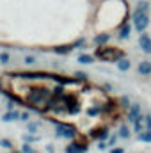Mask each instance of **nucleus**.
I'll use <instances>...</instances> for the list:
<instances>
[{"label":"nucleus","mask_w":151,"mask_h":153,"mask_svg":"<svg viewBox=\"0 0 151 153\" xmlns=\"http://www.w3.org/2000/svg\"><path fill=\"white\" fill-rule=\"evenodd\" d=\"M94 57L103 61V62H117L119 59L124 57V52L117 46H98L96 52H94Z\"/></svg>","instance_id":"nucleus-1"},{"label":"nucleus","mask_w":151,"mask_h":153,"mask_svg":"<svg viewBox=\"0 0 151 153\" xmlns=\"http://www.w3.org/2000/svg\"><path fill=\"white\" fill-rule=\"evenodd\" d=\"M151 23V18H150V13H137L133 11V16H132V27L135 29V32L142 34L148 30Z\"/></svg>","instance_id":"nucleus-2"},{"label":"nucleus","mask_w":151,"mask_h":153,"mask_svg":"<svg viewBox=\"0 0 151 153\" xmlns=\"http://www.w3.org/2000/svg\"><path fill=\"white\" fill-rule=\"evenodd\" d=\"M55 135L59 139H70V141H75L78 137V132L73 125H68V123H55Z\"/></svg>","instance_id":"nucleus-3"},{"label":"nucleus","mask_w":151,"mask_h":153,"mask_svg":"<svg viewBox=\"0 0 151 153\" xmlns=\"http://www.w3.org/2000/svg\"><path fill=\"white\" fill-rule=\"evenodd\" d=\"M64 109H66L68 114H78V112H80V103L76 102L75 96L66 94V96H64Z\"/></svg>","instance_id":"nucleus-4"},{"label":"nucleus","mask_w":151,"mask_h":153,"mask_svg":"<svg viewBox=\"0 0 151 153\" xmlns=\"http://www.w3.org/2000/svg\"><path fill=\"white\" fill-rule=\"evenodd\" d=\"M89 137L94 139V141H109L110 134H109V128L107 126H98V128H93L89 132Z\"/></svg>","instance_id":"nucleus-5"},{"label":"nucleus","mask_w":151,"mask_h":153,"mask_svg":"<svg viewBox=\"0 0 151 153\" xmlns=\"http://www.w3.org/2000/svg\"><path fill=\"white\" fill-rule=\"evenodd\" d=\"M87 150H89V144H82L78 141H71L64 148V153H87Z\"/></svg>","instance_id":"nucleus-6"},{"label":"nucleus","mask_w":151,"mask_h":153,"mask_svg":"<svg viewBox=\"0 0 151 153\" xmlns=\"http://www.w3.org/2000/svg\"><path fill=\"white\" fill-rule=\"evenodd\" d=\"M139 48H141L146 55H151V36L150 34L142 32V34L139 36Z\"/></svg>","instance_id":"nucleus-7"},{"label":"nucleus","mask_w":151,"mask_h":153,"mask_svg":"<svg viewBox=\"0 0 151 153\" xmlns=\"http://www.w3.org/2000/svg\"><path fill=\"white\" fill-rule=\"evenodd\" d=\"M126 114H128V121L133 125V123L142 116V107H141L139 103H132V107L126 111Z\"/></svg>","instance_id":"nucleus-8"},{"label":"nucleus","mask_w":151,"mask_h":153,"mask_svg":"<svg viewBox=\"0 0 151 153\" xmlns=\"http://www.w3.org/2000/svg\"><path fill=\"white\" fill-rule=\"evenodd\" d=\"M137 73L141 76H150L151 75V62L150 61H141L137 64Z\"/></svg>","instance_id":"nucleus-9"},{"label":"nucleus","mask_w":151,"mask_h":153,"mask_svg":"<svg viewBox=\"0 0 151 153\" xmlns=\"http://www.w3.org/2000/svg\"><path fill=\"white\" fill-rule=\"evenodd\" d=\"M132 25L130 23H123L121 29H119V34H117V39L119 41H124V39H130V34H132Z\"/></svg>","instance_id":"nucleus-10"},{"label":"nucleus","mask_w":151,"mask_h":153,"mask_svg":"<svg viewBox=\"0 0 151 153\" xmlns=\"http://www.w3.org/2000/svg\"><path fill=\"white\" fill-rule=\"evenodd\" d=\"M109 41H110V34L101 32V34H96V36L93 38V45H96V46H105Z\"/></svg>","instance_id":"nucleus-11"},{"label":"nucleus","mask_w":151,"mask_h":153,"mask_svg":"<svg viewBox=\"0 0 151 153\" xmlns=\"http://www.w3.org/2000/svg\"><path fill=\"white\" fill-rule=\"evenodd\" d=\"M144 130H148V126H146V114H142L135 123H133V132H135V134H141V132H144Z\"/></svg>","instance_id":"nucleus-12"},{"label":"nucleus","mask_w":151,"mask_h":153,"mask_svg":"<svg viewBox=\"0 0 151 153\" xmlns=\"http://www.w3.org/2000/svg\"><path fill=\"white\" fill-rule=\"evenodd\" d=\"M117 137H119V139H124V141L132 137V132H130V128H128L126 123H121V125H119V128H117Z\"/></svg>","instance_id":"nucleus-13"},{"label":"nucleus","mask_w":151,"mask_h":153,"mask_svg":"<svg viewBox=\"0 0 151 153\" xmlns=\"http://www.w3.org/2000/svg\"><path fill=\"white\" fill-rule=\"evenodd\" d=\"M4 123H11V121H20V111H7L2 116Z\"/></svg>","instance_id":"nucleus-14"},{"label":"nucleus","mask_w":151,"mask_h":153,"mask_svg":"<svg viewBox=\"0 0 151 153\" xmlns=\"http://www.w3.org/2000/svg\"><path fill=\"white\" fill-rule=\"evenodd\" d=\"M73 48H75L73 45H61V46H55V48H52V50H53V53H57V55H68Z\"/></svg>","instance_id":"nucleus-15"},{"label":"nucleus","mask_w":151,"mask_h":153,"mask_svg":"<svg viewBox=\"0 0 151 153\" xmlns=\"http://www.w3.org/2000/svg\"><path fill=\"white\" fill-rule=\"evenodd\" d=\"M94 55H91V53H78L76 55V62H80V64H93L94 62Z\"/></svg>","instance_id":"nucleus-16"},{"label":"nucleus","mask_w":151,"mask_h":153,"mask_svg":"<svg viewBox=\"0 0 151 153\" xmlns=\"http://www.w3.org/2000/svg\"><path fill=\"white\" fill-rule=\"evenodd\" d=\"M115 66H117V70H119V71H123V73H124V71H128V70L132 68V61H130V59H126V57H123V59H119V61L115 62Z\"/></svg>","instance_id":"nucleus-17"},{"label":"nucleus","mask_w":151,"mask_h":153,"mask_svg":"<svg viewBox=\"0 0 151 153\" xmlns=\"http://www.w3.org/2000/svg\"><path fill=\"white\" fill-rule=\"evenodd\" d=\"M150 0H139L135 4V11L137 13H150Z\"/></svg>","instance_id":"nucleus-18"},{"label":"nucleus","mask_w":151,"mask_h":153,"mask_svg":"<svg viewBox=\"0 0 151 153\" xmlns=\"http://www.w3.org/2000/svg\"><path fill=\"white\" fill-rule=\"evenodd\" d=\"M103 111H105V109H103L101 105H93V107L87 109V116H89V117H96V116L101 114Z\"/></svg>","instance_id":"nucleus-19"},{"label":"nucleus","mask_w":151,"mask_h":153,"mask_svg":"<svg viewBox=\"0 0 151 153\" xmlns=\"http://www.w3.org/2000/svg\"><path fill=\"white\" fill-rule=\"evenodd\" d=\"M137 139H139L141 143H148V144H151V130H144V132L137 134Z\"/></svg>","instance_id":"nucleus-20"},{"label":"nucleus","mask_w":151,"mask_h":153,"mask_svg":"<svg viewBox=\"0 0 151 153\" xmlns=\"http://www.w3.org/2000/svg\"><path fill=\"white\" fill-rule=\"evenodd\" d=\"M39 126H41V123H38V121H29L27 123V130H29V134H38V130H39Z\"/></svg>","instance_id":"nucleus-21"},{"label":"nucleus","mask_w":151,"mask_h":153,"mask_svg":"<svg viewBox=\"0 0 151 153\" xmlns=\"http://www.w3.org/2000/svg\"><path fill=\"white\" fill-rule=\"evenodd\" d=\"M119 105H121V109H124V111H128L130 107H132V102H130V98L124 94V96H121L119 98Z\"/></svg>","instance_id":"nucleus-22"},{"label":"nucleus","mask_w":151,"mask_h":153,"mask_svg":"<svg viewBox=\"0 0 151 153\" xmlns=\"http://www.w3.org/2000/svg\"><path fill=\"white\" fill-rule=\"evenodd\" d=\"M9 61H11V55H9L7 52H2V53H0V64L7 66V64H9Z\"/></svg>","instance_id":"nucleus-23"},{"label":"nucleus","mask_w":151,"mask_h":153,"mask_svg":"<svg viewBox=\"0 0 151 153\" xmlns=\"http://www.w3.org/2000/svg\"><path fill=\"white\" fill-rule=\"evenodd\" d=\"M39 137L38 135H34V134H29V135H23V143H29V144H32V143H36Z\"/></svg>","instance_id":"nucleus-24"},{"label":"nucleus","mask_w":151,"mask_h":153,"mask_svg":"<svg viewBox=\"0 0 151 153\" xmlns=\"http://www.w3.org/2000/svg\"><path fill=\"white\" fill-rule=\"evenodd\" d=\"M23 62H25V64H27V66H34V64H36V62H38V59H36V57H34V55H27V57H25V59H23Z\"/></svg>","instance_id":"nucleus-25"},{"label":"nucleus","mask_w":151,"mask_h":153,"mask_svg":"<svg viewBox=\"0 0 151 153\" xmlns=\"http://www.w3.org/2000/svg\"><path fill=\"white\" fill-rule=\"evenodd\" d=\"M0 146L2 148H5V150H13L14 146H13V143L9 141V139H0Z\"/></svg>","instance_id":"nucleus-26"},{"label":"nucleus","mask_w":151,"mask_h":153,"mask_svg":"<svg viewBox=\"0 0 151 153\" xmlns=\"http://www.w3.org/2000/svg\"><path fill=\"white\" fill-rule=\"evenodd\" d=\"M21 153H36V150L32 148V144L23 143V146H21Z\"/></svg>","instance_id":"nucleus-27"},{"label":"nucleus","mask_w":151,"mask_h":153,"mask_svg":"<svg viewBox=\"0 0 151 153\" xmlns=\"http://www.w3.org/2000/svg\"><path fill=\"white\" fill-rule=\"evenodd\" d=\"M20 121L29 123V121H30V112H29V111H21V112H20Z\"/></svg>","instance_id":"nucleus-28"},{"label":"nucleus","mask_w":151,"mask_h":153,"mask_svg":"<svg viewBox=\"0 0 151 153\" xmlns=\"http://www.w3.org/2000/svg\"><path fill=\"white\" fill-rule=\"evenodd\" d=\"M73 46H75V48H84V46H85V39H84V38L76 39L75 43H73Z\"/></svg>","instance_id":"nucleus-29"},{"label":"nucleus","mask_w":151,"mask_h":153,"mask_svg":"<svg viewBox=\"0 0 151 153\" xmlns=\"http://www.w3.org/2000/svg\"><path fill=\"white\" fill-rule=\"evenodd\" d=\"M75 76H76V80H87V73L85 71H76Z\"/></svg>","instance_id":"nucleus-30"},{"label":"nucleus","mask_w":151,"mask_h":153,"mask_svg":"<svg viewBox=\"0 0 151 153\" xmlns=\"http://www.w3.org/2000/svg\"><path fill=\"white\" fill-rule=\"evenodd\" d=\"M117 143V135H110L109 137V141H107V144H109V148H112L114 144Z\"/></svg>","instance_id":"nucleus-31"},{"label":"nucleus","mask_w":151,"mask_h":153,"mask_svg":"<svg viewBox=\"0 0 151 153\" xmlns=\"http://www.w3.org/2000/svg\"><path fill=\"white\" fill-rule=\"evenodd\" d=\"M109 148V144H107V141H98V150H107Z\"/></svg>","instance_id":"nucleus-32"},{"label":"nucleus","mask_w":151,"mask_h":153,"mask_svg":"<svg viewBox=\"0 0 151 153\" xmlns=\"http://www.w3.org/2000/svg\"><path fill=\"white\" fill-rule=\"evenodd\" d=\"M110 153H124V148H119V146H112Z\"/></svg>","instance_id":"nucleus-33"},{"label":"nucleus","mask_w":151,"mask_h":153,"mask_svg":"<svg viewBox=\"0 0 151 153\" xmlns=\"http://www.w3.org/2000/svg\"><path fill=\"white\" fill-rule=\"evenodd\" d=\"M146 126L148 130H151V114H146Z\"/></svg>","instance_id":"nucleus-34"},{"label":"nucleus","mask_w":151,"mask_h":153,"mask_svg":"<svg viewBox=\"0 0 151 153\" xmlns=\"http://www.w3.org/2000/svg\"><path fill=\"white\" fill-rule=\"evenodd\" d=\"M53 148H55L53 144H48V146H46V153H55V150H53Z\"/></svg>","instance_id":"nucleus-35"},{"label":"nucleus","mask_w":151,"mask_h":153,"mask_svg":"<svg viewBox=\"0 0 151 153\" xmlns=\"http://www.w3.org/2000/svg\"><path fill=\"white\" fill-rule=\"evenodd\" d=\"M7 111H14V102H13V100L7 103Z\"/></svg>","instance_id":"nucleus-36"},{"label":"nucleus","mask_w":151,"mask_h":153,"mask_svg":"<svg viewBox=\"0 0 151 153\" xmlns=\"http://www.w3.org/2000/svg\"><path fill=\"white\" fill-rule=\"evenodd\" d=\"M103 87H105V91H112V85H110V84H105Z\"/></svg>","instance_id":"nucleus-37"},{"label":"nucleus","mask_w":151,"mask_h":153,"mask_svg":"<svg viewBox=\"0 0 151 153\" xmlns=\"http://www.w3.org/2000/svg\"><path fill=\"white\" fill-rule=\"evenodd\" d=\"M2 93H4V91H2V84H0V94H2Z\"/></svg>","instance_id":"nucleus-38"},{"label":"nucleus","mask_w":151,"mask_h":153,"mask_svg":"<svg viewBox=\"0 0 151 153\" xmlns=\"http://www.w3.org/2000/svg\"><path fill=\"white\" fill-rule=\"evenodd\" d=\"M11 153H21V152H11Z\"/></svg>","instance_id":"nucleus-39"}]
</instances>
